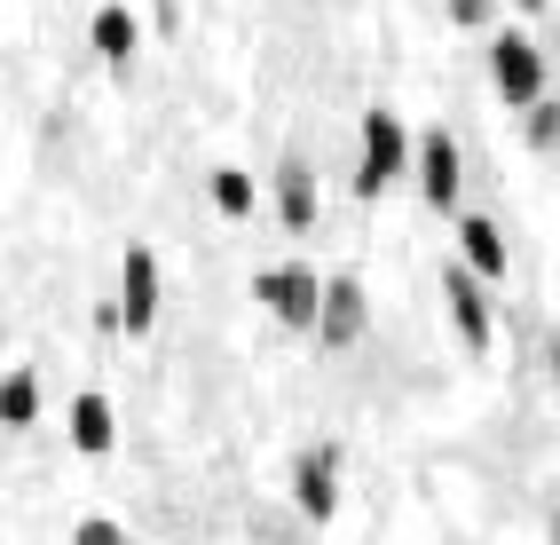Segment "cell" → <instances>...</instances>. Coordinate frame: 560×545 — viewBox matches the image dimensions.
<instances>
[{"label": "cell", "instance_id": "obj_1", "mask_svg": "<svg viewBox=\"0 0 560 545\" xmlns=\"http://www.w3.org/2000/svg\"><path fill=\"white\" fill-rule=\"evenodd\" d=\"M419 166V142H410V127L395 112H371L363 119V159H355V198H380L395 174Z\"/></svg>", "mask_w": 560, "mask_h": 545}, {"label": "cell", "instance_id": "obj_2", "mask_svg": "<svg viewBox=\"0 0 560 545\" xmlns=\"http://www.w3.org/2000/svg\"><path fill=\"white\" fill-rule=\"evenodd\" d=\"M324 285H331V277H324ZM324 285H316V269L284 262V269H260V277H253V301H269V316L292 324V333H316V324H324Z\"/></svg>", "mask_w": 560, "mask_h": 545}, {"label": "cell", "instance_id": "obj_3", "mask_svg": "<svg viewBox=\"0 0 560 545\" xmlns=\"http://www.w3.org/2000/svg\"><path fill=\"white\" fill-rule=\"evenodd\" d=\"M490 80H498V95L513 112H537L545 103V56H537L529 32H498L490 40Z\"/></svg>", "mask_w": 560, "mask_h": 545}, {"label": "cell", "instance_id": "obj_4", "mask_svg": "<svg viewBox=\"0 0 560 545\" xmlns=\"http://www.w3.org/2000/svg\"><path fill=\"white\" fill-rule=\"evenodd\" d=\"M442 301H451V324H458V340L481 356V348H490L498 340V316H490V277H481V269H442Z\"/></svg>", "mask_w": 560, "mask_h": 545}, {"label": "cell", "instance_id": "obj_5", "mask_svg": "<svg viewBox=\"0 0 560 545\" xmlns=\"http://www.w3.org/2000/svg\"><path fill=\"white\" fill-rule=\"evenodd\" d=\"M119 324L127 333L159 324V253L151 245H127V262H119Z\"/></svg>", "mask_w": 560, "mask_h": 545}, {"label": "cell", "instance_id": "obj_6", "mask_svg": "<svg viewBox=\"0 0 560 545\" xmlns=\"http://www.w3.org/2000/svg\"><path fill=\"white\" fill-rule=\"evenodd\" d=\"M292 506H301L308 522H331V506H340V451L331 443L292 459Z\"/></svg>", "mask_w": 560, "mask_h": 545}, {"label": "cell", "instance_id": "obj_7", "mask_svg": "<svg viewBox=\"0 0 560 545\" xmlns=\"http://www.w3.org/2000/svg\"><path fill=\"white\" fill-rule=\"evenodd\" d=\"M458 182H466V174H458V142L442 135V127H427V135H419V198H427L434 213H451V206H458Z\"/></svg>", "mask_w": 560, "mask_h": 545}, {"label": "cell", "instance_id": "obj_8", "mask_svg": "<svg viewBox=\"0 0 560 545\" xmlns=\"http://www.w3.org/2000/svg\"><path fill=\"white\" fill-rule=\"evenodd\" d=\"M63 427H71V451L80 459H110V443H119V411H110V395H71V411H63Z\"/></svg>", "mask_w": 560, "mask_h": 545}, {"label": "cell", "instance_id": "obj_9", "mask_svg": "<svg viewBox=\"0 0 560 545\" xmlns=\"http://www.w3.org/2000/svg\"><path fill=\"white\" fill-rule=\"evenodd\" d=\"M324 348H355L363 340V285L355 277H331L324 285V324H316Z\"/></svg>", "mask_w": 560, "mask_h": 545}, {"label": "cell", "instance_id": "obj_10", "mask_svg": "<svg viewBox=\"0 0 560 545\" xmlns=\"http://www.w3.org/2000/svg\"><path fill=\"white\" fill-rule=\"evenodd\" d=\"M88 40H95V56H103V63H135V48H142V24H135V9H127V0H103V9H95V24H88Z\"/></svg>", "mask_w": 560, "mask_h": 545}, {"label": "cell", "instance_id": "obj_11", "mask_svg": "<svg viewBox=\"0 0 560 545\" xmlns=\"http://www.w3.org/2000/svg\"><path fill=\"white\" fill-rule=\"evenodd\" d=\"M277 213H284V230H292V237H308V230H316V174H308L301 159H284V166H277Z\"/></svg>", "mask_w": 560, "mask_h": 545}, {"label": "cell", "instance_id": "obj_12", "mask_svg": "<svg viewBox=\"0 0 560 545\" xmlns=\"http://www.w3.org/2000/svg\"><path fill=\"white\" fill-rule=\"evenodd\" d=\"M458 253H466V269L505 277V237H498V222H481V213H466V222H458Z\"/></svg>", "mask_w": 560, "mask_h": 545}, {"label": "cell", "instance_id": "obj_13", "mask_svg": "<svg viewBox=\"0 0 560 545\" xmlns=\"http://www.w3.org/2000/svg\"><path fill=\"white\" fill-rule=\"evenodd\" d=\"M213 213L221 222H253V174L245 166H213Z\"/></svg>", "mask_w": 560, "mask_h": 545}, {"label": "cell", "instance_id": "obj_14", "mask_svg": "<svg viewBox=\"0 0 560 545\" xmlns=\"http://www.w3.org/2000/svg\"><path fill=\"white\" fill-rule=\"evenodd\" d=\"M32 419H40V380H32V372H9V387H0V427H32Z\"/></svg>", "mask_w": 560, "mask_h": 545}, {"label": "cell", "instance_id": "obj_15", "mask_svg": "<svg viewBox=\"0 0 560 545\" xmlns=\"http://www.w3.org/2000/svg\"><path fill=\"white\" fill-rule=\"evenodd\" d=\"M71 545H127V530L110 522V514H88L80 530H71Z\"/></svg>", "mask_w": 560, "mask_h": 545}, {"label": "cell", "instance_id": "obj_16", "mask_svg": "<svg viewBox=\"0 0 560 545\" xmlns=\"http://www.w3.org/2000/svg\"><path fill=\"white\" fill-rule=\"evenodd\" d=\"M529 142H537V151H552V142H560V112H552V103H537V112H529Z\"/></svg>", "mask_w": 560, "mask_h": 545}, {"label": "cell", "instance_id": "obj_17", "mask_svg": "<svg viewBox=\"0 0 560 545\" xmlns=\"http://www.w3.org/2000/svg\"><path fill=\"white\" fill-rule=\"evenodd\" d=\"M451 16L458 24H490V0H451Z\"/></svg>", "mask_w": 560, "mask_h": 545}, {"label": "cell", "instance_id": "obj_18", "mask_svg": "<svg viewBox=\"0 0 560 545\" xmlns=\"http://www.w3.org/2000/svg\"><path fill=\"white\" fill-rule=\"evenodd\" d=\"M552 545H560V514H552Z\"/></svg>", "mask_w": 560, "mask_h": 545}, {"label": "cell", "instance_id": "obj_19", "mask_svg": "<svg viewBox=\"0 0 560 545\" xmlns=\"http://www.w3.org/2000/svg\"><path fill=\"white\" fill-rule=\"evenodd\" d=\"M521 9H545V0H521Z\"/></svg>", "mask_w": 560, "mask_h": 545}, {"label": "cell", "instance_id": "obj_20", "mask_svg": "<svg viewBox=\"0 0 560 545\" xmlns=\"http://www.w3.org/2000/svg\"><path fill=\"white\" fill-rule=\"evenodd\" d=\"M552 372H560V356H552Z\"/></svg>", "mask_w": 560, "mask_h": 545}, {"label": "cell", "instance_id": "obj_21", "mask_svg": "<svg viewBox=\"0 0 560 545\" xmlns=\"http://www.w3.org/2000/svg\"><path fill=\"white\" fill-rule=\"evenodd\" d=\"M127 545H142V537H127Z\"/></svg>", "mask_w": 560, "mask_h": 545}]
</instances>
